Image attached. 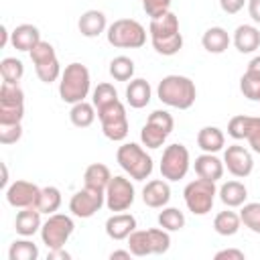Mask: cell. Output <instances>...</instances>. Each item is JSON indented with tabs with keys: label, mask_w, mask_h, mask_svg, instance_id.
<instances>
[{
	"label": "cell",
	"mask_w": 260,
	"mask_h": 260,
	"mask_svg": "<svg viewBox=\"0 0 260 260\" xmlns=\"http://www.w3.org/2000/svg\"><path fill=\"white\" fill-rule=\"evenodd\" d=\"M156 95L165 106L177 110H189L195 104L197 89L195 83L185 75H167L158 81Z\"/></svg>",
	"instance_id": "cell-1"
},
{
	"label": "cell",
	"mask_w": 260,
	"mask_h": 260,
	"mask_svg": "<svg viewBox=\"0 0 260 260\" xmlns=\"http://www.w3.org/2000/svg\"><path fill=\"white\" fill-rule=\"evenodd\" d=\"M91 87V79H89V71L85 65L81 63H69L61 77H59V95L65 104H77L83 102L89 93Z\"/></svg>",
	"instance_id": "cell-2"
},
{
	"label": "cell",
	"mask_w": 260,
	"mask_h": 260,
	"mask_svg": "<svg viewBox=\"0 0 260 260\" xmlns=\"http://www.w3.org/2000/svg\"><path fill=\"white\" fill-rule=\"evenodd\" d=\"M116 160L122 167V171L128 173L130 179H134V181L148 179L152 173V167H154L150 154H146V150L136 142H124L122 146H118Z\"/></svg>",
	"instance_id": "cell-3"
},
{
	"label": "cell",
	"mask_w": 260,
	"mask_h": 260,
	"mask_svg": "<svg viewBox=\"0 0 260 260\" xmlns=\"http://www.w3.org/2000/svg\"><path fill=\"white\" fill-rule=\"evenodd\" d=\"M171 248V236L162 228L152 230H134L128 236V250L132 256H150V254H165Z\"/></svg>",
	"instance_id": "cell-4"
},
{
	"label": "cell",
	"mask_w": 260,
	"mask_h": 260,
	"mask_svg": "<svg viewBox=\"0 0 260 260\" xmlns=\"http://www.w3.org/2000/svg\"><path fill=\"white\" fill-rule=\"evenodd\" d=\"M108 43L118 49H140L146 43L144 26L134 18H118L106 30Z\"/></svg>",
	"instance_id": "cell-5"
},
{
	"label": "cell",
	"mask_w": 260,
	"mask_h": 260,
	"mask_svg": "<svg viewBox=\"0 0 260 260\" xmlns=\"http://www.w3.org/2000/svg\"><path fill=\"white\" fill-rule=\"evenodd\" d=\"M217 189H215V181H207V179H195L191 183H187L183 197H185V205L193 215H205L211 211L213 201H215Z\"/></svg>",
	"instance_id": "cell-6"
},
{
	"label": "cell",
	"mask_w": 260,
	"mask_h": 260,
	"mask_svg": "<svg viewBox=\"0 0 260 260\" xmlns=\"http://www.w3.org/2000/svg\"><path fill=\"white\" fill-rule=\"evenodd\" d=\"M98 118H100L102 132L106 138H110L114 142H122L128 136V116H126V108L120 100L98 110Z\"/></svg>",
	"instance_id": "cell-7"
},
{
	"label": "cell",
	"mask_w": 260,
	"mask_h": 260,
	"mask_svg": "<svg viewBox=\"0 0 260 260\" xmlns=\"http://www.w3.org/2000/svg\"><path fill=\"white\" fill-rule=\"evenodd\" d=\"M189 167H191V154H189L187 146L175 142V144H169L162 150V156H160V175H162V179L181 181L189 173Z\"/></svg>",
	"instance_id": "cell-8"
},
{
	"label": "cell",
	"mask_w": 260,
	"mask_h": 260,
	"mask_svg": "<svg viewBox=\"0 0 260 260\" xmlns=\"http://www.w3.org/2000/svg\"><path fill=\"white\" fill-rule=\"evenodd\" d=\"M73 230H75V223H73V219L69 215H65V213H51L47 217V221H43L41 240H43V244L49 250L65 248V244L71 238Z\"/></svg>",
	"instance_id": "cell-9"
},
{
	"label": "cell",
	"mask_w": 260,
	"mask_h": 260,
	"mask_svg": "<svg viewBox=\"0 0 260 260\" xmlns=\"http://www.w3.org/2000/svg\"><path fill=\"white\" fill-rule=\"evenodd\" d=\"M102 205H106V191L91 189V187H83L75 191L69 199V211L81 219L95 215L102 209Z\"/></svg>",
	"instance_id": "cell-10"
},
{
	"label": "cell",
	"mask_w": 260,
	"mask_h": 260,
	"mask_svg": "<svg viewBox=\"0 0 260 260\" xmlns=\"http://www.w3.org/2000/svg\"><path fill=\"white\" fill-rule=\"evenodd\" d=\"M134 185L130 183V179L116 175L112 177V181L106 187V207L110 211H126L130 209V205L134 203Z\"/></svg>",
	"instance_id": "cell-11"
},
{
	"label": "cell",
	"mask_w": 260,
	"mask_h": 260,
	"mask_svg": "<svg viewBox=\"0 0 260 260\" xmlns=\"http://www.w3.org/2000/svg\"><path fill=\"white\" fill-rule=\"evenodd\" d=\"M41 195V187H37L30 181H14L6 187V201L8 205L16 207V209H24V207H35Z\"/></svg>",
	"instance_id": "cell-12"
},
{
	"label": "cell",
	"mask_w": 260,
	"mask_h": 260,
	"mask_svg": "<svg viewBox=\"0 0 260 260\" xmlns=\"http://www.w3.org/2000/svg\"><path fill=\"white\" fill-rule=\"evenodd\" d=\"M223 165L228 167V171H230L234 177L244 179V177H248V175L252 173V169H254V158H252V154H250L248 148H244V146H240V144H232V146H228L225 152H223Z\"/></svg>",
	"instance_id": "cell-13"
},
{
	"label": "cell",
	"mask_w": 260,
	"mask_h": 260,
	"mask_svg": "<svg viewBox=\"0 0 260 260\" xmlns=\"http://www.w3.org/2000/svg\"><path fill=\"white\" fill-rule=\"evenodd\" d=\"M134 230H136V217L132 213L118 211V213H114L106 219V234H108V238H112L116 242L128 240V236Z\"/></svg>",
	"instance_id": "cell-14"
},
{
	"label": "cell",
	"mask_w": 260,
	"mask_h": 260,
	"mask_svg": "<svg viewBox=\"0 0 260 260\" xmlns=\"http://www.w3.org/2000/svg\"><path fill=\"white\" fill-rule=\"evenodd\" d=\"M142 201L148 207L162 209L171 201V187H169L167 179H152V181H148L144 185V189H142Z\"/></svg>",
	"instance_id": "cell-15"
},
{
	"label": "cell",
	"mask_w": 260,
	"mask_h": 260,
	"mask_svg": "<svg viewBox=\"0 0 260 260\" xmlns=\"http://www.w3.org/2000/svg\"><path fill=\"white\" fill-rule=\"evenodd\" d=\"M193 169L197 173V177L201 179H207V181H219L223 177V160H219L213 152H203L195 158L193 162Z\"/></svg>",
	"instance_id": "cell-16"
},
{
	"label": "cell",
	"mask_w": 260,
	"mask_h": 260,
	"mask_svg": "<svg viewBox=\"0 0 260 260\" xmlns=\"http://www.w3.org/2000/svg\"><path fill=\"white\" fill-rule=\"evenodd\" d=\"M43 221H41V211L37 207H24L16 213L14 219V230L16 234H20L22 238H30L37 232H41Z\"/></svg>",
	"instance_id": "cell-17"
},
{
	"label": "cell",
	"mask_w": 260,
	"mask_h": 260,
	"mask_svg": "<svg viewBox=\"0 0 260 260\" xmlns=\"http://www.w3.org/2000/svg\"><path fill=\"white\" fill-rule=\"evenodd\" d=\"M77 28L83 37L93 39L100 37L104 30H108V22H106V14L102 10H85L79 20H77Z\"/></svg>",
	"instance_id": "cell-18"
},
{
	"label": "cell",
	"mask_w": 260,
	"mask_h": 260,
	"mask_svg": "<svg viewBox=\"0 0 260 260\" xmlns=\"http://www.w3.org/2000/svg\"><path fill=\"white\" fill-rule=\"evenodd\" d=\"M150 39H165V37H173L179 32V18L175 12L167 10L158 16H152L150 18Z\"/></svg>",
	"instance_id": "cell-19"
},
{
	"label": "cell",
	"mask_w": 260,
	"mask_h": 260,
	"mask_svg": "<svg viewBox=\"0 0 260 260\" xmlns=\"http://www.w3.org/2000/svg\"><path fill=\"white\" fill-rule=\"evenodd\" d=\"M39 41H43V39H41V32H39V28H37L35 24H18V26L10 32V43H12V47H14L16 51H26V53H30V49H32Z\"/></svg>",
	"instance_id": "cell-20"
},
{
	"label": "cell",
	"mask_w": 260,
	"mask_h": 260,
	"mask_svg": "<svg viewBox=\"0 0 260 260\" xmlns=\"http://www.w3.org/2000/svg\"><path fill=\"white\" fill-rule=\"evenodd\" d=\"M150 98H152V89H150V83L142 77L138 79H130L128 87H126V102L130 108H144L150 104Z\"/></svg>",
	"instance_id": "cell-21"
},
{
	"label": "cell",
	"mask_w": 260,
	"mask_h": 260,
	"mask_svg": "<svg viewBox=\"0 0 260 260\" xmlns=\"http://www.w3.org/2000/svg\"><path fill=\"white\" fill-rule=\"evenodd\" d=\"M234 45L240 53H254L260 47V30L254 24H240L234 30Z\"/></svg>",
	"instance_id": "cell-22"
},
{
	"label": "cell",
	"mask_w": 260,
	"mask_h": 260,
	"mask_svg": "<svg viewBox=\"0 0 260 260\" xmlns=\"http://www.w3.org/2000/svg\"><path fill=\"white\" fill-rule=\"evenodd\" d=\"M217 195H219V199H221L223 205H228V207H242V205L246 203L248 189H246V185L240 183V181H225V183L219 187Z\"/></svg>",
	"instance_id": "cell-23"
},
{
	"label": "cell",
	"mask_w": 260,
	"mask_h": 260,
	"mask_svg": "<svg viewBox=\"0 0 260 260\" xmlns=\"http://www.w3.org/2000/svg\"><path fill=\"white\" fill-rule=\"evenodd\" d=\"M230 41H232V39H230L228 30L221 28V26H211V28H207V30L203 32V37H201L203 49H205L207 53H213V55L223 53V51L230 47Z\"/></svg>",
	"instance_id": "cell-24"
},
{
	"label": "cell",
	"mask_w": 260,
	"mask_h": 260,
	"mask_svg": "<svg viewBox=\"0 0 260 260\" xmlns=\"http://www.w3.org/2000/svg\"><path fill=\"white\" fill-rule=\"evenodd\" d=\"M197 144L203 152H219L225 146V136L217 126H203L197 132Z\"/></svg>",
	"instance_id": "cell-25"
},
{
	"label": "cell",
	"mask_w": 260,
	"mask_h": 260,
	"mask_svg": "<svg viewBox=\"0 0 260 260\" xmlns=\"http://www.w3.org/2000/svg\"><path fill=\"white\" fill-rule=\"evenodd\" d=\"M110 181H112V173L102 162H91L85 169V173H83V183H85V187H91V189L106 191V187H108Z\"/></svg>",
	"instance_id": "cell-26"
},
{
	"label": "cell",
	"mask_w": 260,
	"mask_h": 260,
	"mask_svg": "<svg viewBox=\"0 0 260 260\" xmlns=\"http://www.w3.org/2000/svg\"><path fill=\"white\" fill-rule=\"evenodd\" d=\"M69 120H71V124L77 126V128H87V126H91L93 120H95V106L89 104V102H85V100L73 104L71 110H69Z\"/></svg>",
	"instance_id": "cell-27"
},
{
	"label": "cell",
	"mask_w": 260,
	"mask_h": 260,
	"mask_svg": "<svg viewBox=\"0 0 260 260\" xmlns=\"http://www.w3.org/2000/svg\"><path fill=\"white\" fill-rule=\"evenodd\" d=\"M240 225H242L240 213L230 211V209L219 211V213L215 215V219H213V230H215L219 236H234V234H238Z\"/></svg>",
	"instance_id": "cell-28"
},
{
	"label": "cell",
	"mask_w": 260,
	"mask_h": 260,
	"mask_svg": "<svg viewBox=\"0 0 260 260\" xmlns=\"http://www.w3.org/2000/svg\"><path fill=\"white\" fill-rule=\"evenodd\" d=\"M61 191L57 189V187H43L41 189V195H39V201H37V209L41 211V213H47V215H51V213H57V209L61 207Z\"/></svg>",
	"instance_id": "cell-29"
},
{
	"label": "cell",
	"mask_w": 260,
	"mask_h": 260,
	"mask_svg": "<svg viewBox=\"0 0 260 260\" xmlns=\"http://www.w3.org/2000/svg\"><path fill=\"white\" fill-rule=\"evenodd\" d=\"M158 225L167 232H179L185 228V213L177 207H162L158 213Z\"/></svg>",
	"instance_id": "cell-30"
},
{
	"label": "cell",
	"mask_w": 260,
	"mask_h": 260,
	"mask_svg": "<svg viewBox=\"0 0 260 260\" xmlns=\"http://www.w3.org/2000/svg\"><path fill=\"white\" fill-rule=\"evenodd\" d=\"M0 75H2V81H6V83H18L24 75L22 61L16 57H4L0 61Z\"/></svg>",
	"instance_id": "cell-31"
},
{
	"label": "cell",
	"mask_w": 260,
	"mask_h": 260,
	"mask_svg": "<svg viewBox=\"0 0 260 260\" xmlns=\"http://www.w3.org/2000/svg\"><path fill=\"white\" fill-rule=\"evenodd\" d=\"M10 260H37L39 258V248L30 240H14L8 250Z\"/></svg>",
	"instance_id": "cell-32"
},
{
	"label": "cell",
	"mask_w": 260,
	"mask_h": 260,
	"mask_svg": "<svg viewBox=\"0 0 260 260\" xmlns=\"http://www.w3.org/2000/svg\"><path fill=\"white\" fill-rule=\"evenodd\" d=\"M110 75L116 81H128L134 75V61L126 55H118L110 61Z\"/></svg>",
	"instance_id": "cell-33"
},
{
	"label": "cell",
	"mask_w": 260,
	"mask_h": 260,
	"mask_svg": "<svg viewBox=\"0 0 260 260\" xmlns=\"http://www.w3.org/2000/svg\"><path fill=\"white\" fill-rule=\"evenodd\" d=\"M167 136L169 134L162 128H158L156 124H152V122H146L142 126V130H140V140H142V144L146 148H160L165 144Z\"/></svg>",
	"instance_id": "cell-34"
},
{
	"label": "cell",
	"mask_w": 260,
	"mask_h": 260,
	"mask_svg": "<svg viewBox=\"0 0 260 260\" xmlns=\"http://www.w3.org/2000/svg\"><path fill=\"white\" fill-rule=\"evenodd\" d=\"M154 51L158 55H165V57H171V55H177L183 47V35L177 32L173 37H165V39H150Z\"/></svg>",
	"instance_id": "cell-35"
},
{
	"label": "cell",
	"mask_w": 260,
	"mask_h": 260,
	"mask_svg": "<svg viewBox=\"0 0 260 260\" xmlns=\"http://www.w3.org/2000/svg\"><path fill=\"white\" fill-rule=\"evenodd\" d=\"M118 102V91L112 83H98V87L91 93V104L95 106V110H102L110 104Z\"/></svg>",
	"instance_id": "cell-36"
},
{
	"label": "cell",
	"mask_w": 260,
	"mask_h": 260,
	"mask_svg": "<svg viewBox=\"0 0 260 260\" xmlns=\"http://www.w3.org/2000/svg\"><path fill=\"white\" fill-rule=\"evenodd\" d=\"M0 106H24V91L18 83H6L0 85Z\"/></svg>",
	"instance_id": "cell-37"
},
{
	"label": "cell",
	"mask_w": 260,
	"mask_h": 260,
	"mask_svg": "<svg viewBox=\"0 0 260 260\" xmlns=\"http://www.w3.org/2000/svg\"><path fill=\"white\" fill-rule=\"evenodd\" d=\"M240 219L248 230L260 234V203H244L240 209Z\"/></svg>",
	"instance_id": "cell-38"
},
{
	"label": "cell",
	"mask_w": 260,
	"mask_h": 260,
	"mask_svg": "<svg viewBox=\"0 0 260 260\" xmlns=\"http://www.w3.org/2000/svg\"><path fill=\"white\" fill-rule=\"evenodd\" d=\"M28 55H30L32 65H43V63H49V61H55V59H57V53H55L53 45L47 43V41H39V43L30 49Z\"/></svg>",
	"instance_id": "cell-39"
},
{
	"label": "cell",
	"mask_w": 260,
	"mask_h": 260,
	"mask_svg": "<svg viewBox=\"0 0 260 260\" xmlns=\"http://www.w3.org/2000/svg\"><path fill=\"white\" fill-rule=\"evenodd\" d=\"M35 71H37V77L43 81V83H53L61 77V65H59V59L55 61H49V63H43V65H35Z\"/></svg>",
	"instance_id": "cell-40"
},
{
	"label": "cell",
	"mask_w": 260,
	"mask_h": 260,
	"mask_svg": "<svg viewBox=\"0 0 260 260\" xmlns=\"http://www.w3.org/2000/svg\"><path fill=\"white\" fill-rule=\"evenodd\" d=\"M240 89H242L244 98L258 102V98H260V77L250 75V73H244L242 79H240Z\"/></svg>",
	"instance_id": "cell-41"
},
{
	"label": "cell",
	"mask_w": 260,
	"mask_h": 260,
	"mask_svg": "<svg viewBox=\"0 0 260 260\" xmlns=\"http://www.w3.org/2000/svg\"><path fill=\"white\" fill-rule=\"evenodd\" d=\"M248 124H250V116H234L228 124V134L234 138V140H244L246 138V132H248Z\"/></svg>",
	"instance_id": "cell-42"
},
{
	"label": "cell",
	"mask_w": 260,
	"mask_h": 260,
	"mask_svg": "<svg viewBox=\"0 0 260 260\" xmlns=\"http://www.w3.org/2000/svg\"><path fill=\"white\" fill-rule=\"evenodd\" d=\"M24 106H0V124H20Z\"/></svg>",
	"instance_id": "cell-43"
},
{
	"label": "cell",
	"mask_w": 260,
	"mask_h": 260,
	"mask_svg": "<svg viewBox=\"0 0 260 260\" xmlns=\"http://www.w3.org/2000/svg\"><path fill=\"white\" fill-rule=\"evenodd\" d=\"M146 122H152V124H156L158 128H162L167 134H171L173 132V128H175V120H173V116L167 112V110H154V112H150V116H148V120Z\"/></svg>",
	"instance_id": "cell-44"
},
{
	"label": "cell",
	"mask_w": 260,
	"mask_h": 260,
	"mask_svg": "<svg viewBox=\"0 0 260 260\" xmlns=\"http://www.w3.org/2000/svg\"><path fill=\"white\" fill-rule=\"evenodd\" d=\"M22 136L20 124H0V142L2 144H14Z\"/></svg>",
	"instance_id": "cell-45"
},
{
	"label": "cell",
	"mask_w": 260,
	"mask_h": 260,
	"mask_svg": "<svg viewBox=\"0 0 260 260\" xmlns=\"http://www.w3.org/2000/svg\"><path fill=\"white\" fill-rule=\"evenodd\" d=\"M246 140L250 142V146H252L254 152H260V118L258 116H250Z\"/></svg>",
	"instance_id": "cell-46"
},
{
	"label": "cell",
	"mask_w": 260,
	"mask_h": 260,
	"mask_svg": "<svg viewBox=\"0 0 260 260\" xmlns=\"http://www.w3.org/2000/svg\"><path fill=\"white\" fill-rule=\"evenodd\" d=\"M142 2V8L144 12L152 18V16H158L162 12H167L171 8V0H140Z\"/></svg>",
	"instance_id": "cell-47"
},
{
	"label": "cell",
	"mask_w": 260,
	"mask_h": 260,
	"mask_svg": "<svg viewBox=\"0 0 260 260\" xmlns=\"http://www.w3.org/2000/svg\"><path fill=\"white\" fill-rule=\"evenodd\" d=\"M213 258H215V260H244L246 256H244V252L238 250V248H225V250L215 252Z\"/></svg>",
	"instance_id": "cell-48"
},
{
	"label": "cell",
	"mask_w": 260,
	"mask_h": 260,
	"mask_svg": "<svg viewBox=\"0 0 260 260\" xmlns=\"http://www.w3.org/2000/svg\"><path fill=\"white\" fill-rule=\"evenodd\" d=\"M246 0H219V6L225 14H238L244 8Z\"/></svg>",
	"instance_id": "cell-49"
},
{
	"label": "cell",
	"mask_w": 260,
	"mask_h": 260,
	"mask_svg": "<svg viewBox=\"0 0 260 260\" xmlns=\"http://www.w3.org/2000/svg\"><path fill=\"white\" fill-rule=\"evenodd\" d=\"M248 14L254 22L260 24V0H248Z\"/></svg>",
	"instance_id": "cell-50"
},
{
	"label": "cell",
	"mask_w": 260,
	"mask_h": 260,
	"mask_svg": "<svg viewBox=\"0 0 260 260\" xmlns=\"http://www.w3.org/2000/svg\"><path fill=\"white\" fill-rule=\"evenodd\" d=\"M57 258H61V260H69V258H71V254H69V252H65V248H55V250H49L47 260H57Z\"/></svg>",
	"instance_id": "cell-51"
},
{
	"label": "cell",
	"mask_w": 260,
	"mask_h": 260,
	"mask_svg": "<svg viewBox=\"0 0 260 260\" xmlns=\"http://www.w3.org/2000/svg\"><path fill=\"white\" fill-rule=\"evenodd\" d=\"M246 73L260 77V55H256V57H254V59L248 63V69H246Z\"/></svg>",
	"instance_id": "cell-52"
},
{
	"label": "cell",
	"mask_w": 260,
	"mask_h": 260,
	"mask_svg": "<svg viewBox=\"0 0 260 260\" xmlns=\"http://www.w3.org/2000/svg\"><path fill=\"white\" fill-rule=\"evenodd\" d=\"M130 256H132V252H130V250H114V252L110 254V258H112V260H116V258H126V260H128Z\"/></svg>",
	"instance_id": "cell-53"
},
{
	"label": "cell",
	"mask_w": 260,
	"mask_h": 260,
	"mask_svg": "<svg viewBox=\"0 0 260 260\" xmlns=\"http://www.w3.org/2000/svg\"><path fill=\"white\" fill-rule=\"evenodd\" d=\"M8 30H6V26H0V47H6V43H8Z\"/></svg>",
	"instance_id": "cell-54"
},
{
	"label": "cell",
	"mask_w": 260,
	"mask_h": 260,
	"mask_svg": "<svg viewBox=\"0 0 260 260\" xmlns=\"http://www.w3.org/2000/svg\"><path fill=\"white\" fill-rule=\"evenodd\" d=\"M0 185L2 187H6L8 185V169H6V165L2 162V179H0Z\"/></svg>",
	"instance_id": "cell-55"
},
{
	"label": "cell",
	"mask_w": 260,
	"mask_h": 260,
	"mask_svg": "<svg viewBox=\"0 0 260 260\" xmlns=\"http://www.w3.org/2000/svg\"><path fill=\"white\" fill-rule=\"evenodd\" d=\"M258 102H260V98H258Z\"/></svg>",
	"instance_id": "cell-56"
}]
</instances>
